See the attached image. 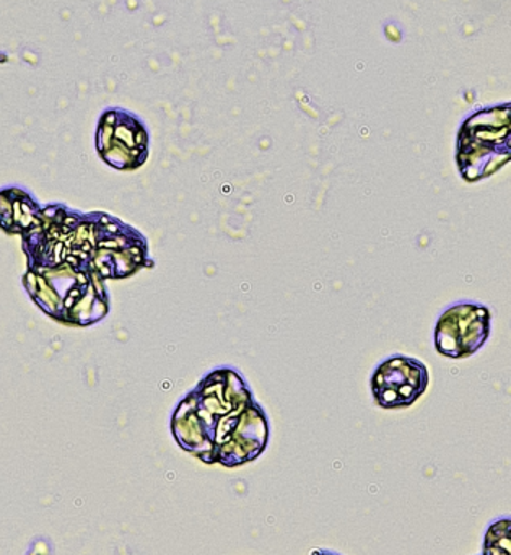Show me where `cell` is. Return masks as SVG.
I'll return each instance as SVG.
<instances>
[{
    "instance_id": "7a4b0ae2",
    "label": "cell",
    "mask_w": 511,
    "mask_h": 555,
    "mask_svg": "<svg viewBox=\"0 0 511 555\" xmlns=\"http://www.w3.org/2000/svg\"><path fill=\"white\" fill-rule=\"evenodd\" d=\"M510 112L501 109L471 116L459 131L456 162L461 177L469 183L497 173L510 160Z\"/></svg>"
},
{
    "instance_id": "3957f363",
    "label": "cell",
    "mask_w": 511,
    "mask_h": 555,
    "mask_svg": "<svg viewBox=\"0 0 511 555\" xmlns=\"http://www.w3.org/2000/svg\"><path fill=\"white\" fill-rule=\"evenodd\" d=\"M491 330V313L485 305L462 300L439 314L435 324V349L448 359H468L482 349Z\"/></svg>"
},
{
    "instance_id": "6da1fadb",
    "label": "cell",
    "mask_w": 511,
    "mask_h": 555,
    "mask_svg": "<svg viewBox=\"0 0 511 555\" xmlns=\"http://www.w3.org/2000/svg\"><path fill=\"white\" fill-rule=\"evenodd\" d=\"M199 409V440L192 448L207 463L234 467L256 460L269 441V422L244 376L234 369L215 370L192 392Z\"/></svg>"
},
{
    "instance_id": "277c9868",
    "label": "cell",
    "mask_w": 511,
    "mask_h": 555,
    "mask_svg": "<svg viewBox=\"0 0 511 555\" xmlns=\"http://www.w3.org/2000/svg\"><path fill=\"white\" fill-rule=\"evenodd\" d=\"M370 386L380 408H409L429 388V370L413 357L393 356L376 366Z\"/></svg>"
}]
</instances>
